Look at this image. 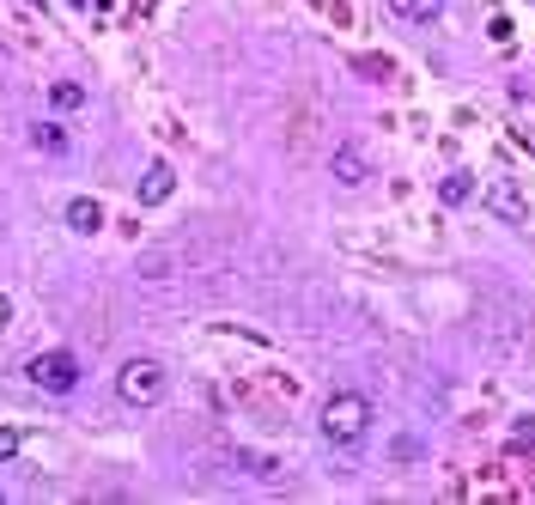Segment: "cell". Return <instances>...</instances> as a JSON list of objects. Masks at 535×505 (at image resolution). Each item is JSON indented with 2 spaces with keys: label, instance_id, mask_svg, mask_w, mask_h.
Listing matches in <instances>:
<instances>
[{
  "label": "cell",
  "instance_id": "6da1fadb",
  "mask_svg": "<svg viewBox=\"0 0 535 505\" xmlns=\"http://www.w3.org/2000/svg\"><path fill=\"white\" fill-rule=\"evenodd\" d=\"M365 432H371V402L359 390H341L323 402V439L329 445H359Z\"/></svg>",
  "mask_w": 535,
  "mask_h": 505
},
{
  "label": "cell",
  "instance_id": "7a4b0ae2",
  "mask_svg": "<svg viewBox=\"0 0 535 505\" xmlns=\"http://www.w3.org/2000/svg\"><path fill=\"white\" fill-rule=\"evenodd\" d=\"M165 390H171V372L159 366V359H122V372H116V396L122 402H134V408H152V402H165Z\"/></svg>",
  "mask_w": 535,
  "mask_h": 505
},
{
  "label": "cell",
  "instance_id": "3957f363",
  "mask_svg": "<svg viewBox=\"0 0 535 505\" xmlns=\"http://www.w3.org/2000/svg\"><path fill=\"white\" fill-rule=\"evenodd\" d=\"M25 372H31V384H37V390L67 396L73 384H80V359H73L67 347H49V353H31V359H25Z\"/></svg>",
  "mask_w": 535,
  "mask_h": 505
},
{
  "label": "cell",
  "instance_id": "277c9868",
  "mask_svg": "<svg viewBox=\"0 0 535 505\" xmlns=\"http://www.w3.org/2000/svg\"><path fill=\"white\" fill-rule=\"evenodd\" d=\"M487 201H493L499 220H511V226H523V220H529V201H523V189H517V183H493V189H487Z\"/></svg>",
  "mask_w": 535,
  "mask_h": 505
},
{
  "label": "cell",
  "instance_id": "5b68a950",
  "mask_svg": "<svg viewBox=\"0 0 535 505\" xmlns=\"http://www.w3.org/2000/svg\"><path fill=\"white\" fill-rule=\"evenodd\" d=\"M329 171H335V183H347V189H359V183L371 177L359 147H335V153H329Z\"/></svg>",
  "mask_w": 535,
  "mask_h": 505
},
{
  "label": "cell",
  "instance_id": "8992f818",
  "mask_svg": "<svg viewBox=\"0 0 535 505\" xmlns=\"http://www.w3.org/2000/svg\"><path fill=\"white\" fill-rule=\"evenodd\" d=\"M171 189H177V171H171V165H146V177H140V201H146V207L171 201Z\"/></svg>",
  "mask_w": 535,
  "mask_h": 505
},
{
  "label": "cell",
  "instance_id": "52a82bcc",
  "mask_svg": "<svg viewBox=\"0 0 535 505\" xmlns=\"http://www.w3.org/2000/svg\"><path fill=\"white\" fill-rule=\"evenodd\" d=\"M67 226L80 232V238H86V232H98V226H104V207H98L92 195H73V201H67Z\"/></svg>",
  "mask_w": 535,
  "mask_h": 505
},
{
  "label": "cell",
  "instance_id": "ba28073f",
  "mask_svg": "<svg viewBox=\"0 0 535 505\" xmlns=\"http://www.w3.org/2000/svg\"><path fill=\"white\" fill-rule=\"evenodd\" d=\"M390 13L408 19V25H432V19L444 13V0H390Z\"/></svg>",
  "mask_w": 535,
  "mask_h": 505
},
{
  "label": "cell",
  "instance_id": "9c48e42d",
  "mask_svg": "<svg viewBox=\"0 0 535 505\" xmlns=\"http://www.w3.org/2000/svg\"><path fill=\"white\" fill-rule=\"evenodd\" d=\"M31 147H43V153H67V128H61V122H31Z\"/></svg>",
  "mask_w": 535,
  "mask_h": 505
},
{
  "label": "cell",
  "instance_id": "30bf717a",
  "mask_svg": "<svg viewBox=\"0 0 535 505\" xmlns=\"http://www.w3.org/2000/svg\"><path fill=\"white\" fill-rule=\"evenodd\" d=\"M438 195H444V201H450V207H463V201H469V195H475V177H469V171H450V177H444V183H438Z\"/></svg>",
  "mask_w": 535,
  "mask_h": 505
},
{
  "label": "cell",
  "instance_id": "8fae6325",
  "mask_svg": "<svg viewBox=\"0 0 535 505\" xmlns=\"http://www.w3.org/2000/svg\"><path fill=\"white\" fill-rule=\"evenodd\" d=\"M49 104H55V110H80V104H86V86H80V80H55V86H49Z\"/></svg>",
  "mask_w": 535,
  "mask_h": 505
},
{
  "label": "cell",
  "instance_id": "7c38bea8",
  "mask_svg": "<svg viewBox=\"0 0 535 505\" xmlns=\"http://www.w3.org/2000/svg\"><path fill=\"white\" fill-rule=\"evenodd\" d=\"M19 445H25V432H19V426H0V463H13Z\"/></svg>",
  "mask_w": 535,
  "mask_h": 505
},
{
  "label": "cell",
  "instance_id": "4fadbf2b",
  "mask_svg": "<svg viewBox=\"0 0 535 505\" xmlns=\"http://www.w3.org/2000/svg\"><path fill=\"white\" fill-rule=\"evenodd\" d=\"M353 67H359V74H377V80H390V74H396V67H390L384 55H359Z\"/></svg>",
  "mask_w": 535,
  "mask_h": 505
},
{
  "label": "cell",
  "instance_id": "5bb4252c",
  "mask_svg": "<svg viewBox=\"0 0 535 505\" xmlns=\"http://www.w3.org/2000/svg\"><path fill=\"white\" fill-rule=\"evenodd\" d=\"M7 317H13V305H7V299H0V329H7Z\"/></svg>",
  "mask_w": 535,
  "mask_h": 505
}]
</instances>
